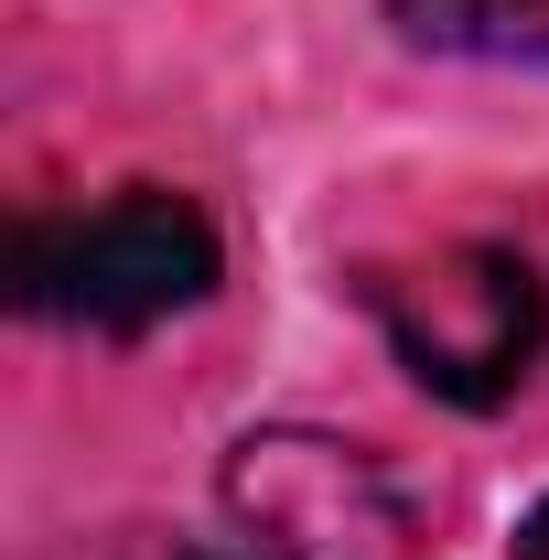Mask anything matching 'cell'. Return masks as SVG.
Segmentation results:
<instances>
[{
    "mask_svg": "<svg viewBox=\"0 0 549 560\" xmlns=\"http://www.w3.org/2000/svg\"><path fill=\"white\" fill-rule=\"evenodd\" d=\"M517 560H549V495L528 506V528H517Z\"/></svg>",
    "mask_w": 549,
    "mask_h": 560,
    "instance_id": "obj_6",
    "label": "cell"
},
{
    "mask_svg": "<svg viewBox=\"0 0 549 560\" xmlns=\"http://www.w3.org/2000/svg\"><path fill=\"white\" fill-rule=\"evenodd\" d=\"M366 302L388 324V346L431 399L453 410H495L528 388V366L549 346V291L517 248L495 237H453V248H420V259H388L366 270Z\"/></svg>",
    "mask_w": 549,
    "mask_h": 560,
    "instance_id": "obj_2",
    "label": "cell"
},
{
    "mask_svg": "<svg viewBox=\"0 0 549 560\" xmlns=\"http://www.w3.org/2000/svg\"><path fill=\"white\" fill-rule=\"evenodd\" d=\"M388 22L431 55H484V66H549V0H388Z\"/></svg>",
    "mask_w": 549,
    "mask_h": 560,
    "instance_id": "obj_4",
    "label": "cell"
},
{
    "mask_svg": "<svg viewBox=\"0 0 549 560\" xmlns=\"http://www.w3.org/2000/svg\"><path fill=\"white\" fill-rule=\"evenodd\" d=\"M151 560H280V550L237 528V539H173V550H151Z\"/></svg>",
    "mask_w": 549,
    "mask_h": 560,
    "instance_id": "obj_5",
    "label": "cell"
},
{
    "mask_svg": "<svg viewBox=\"0 0 549 560\" xmlns=\"http://www.w3.org/2000/svg\"><path fill=\"white\" fill-rule=\"evenodd\" d=\"M206 291H215V226L162 184H130L75 215H33L11 237V302L44 324L151 335L162 313H184Z\"/></svg>",
    "mask_w": 549,
    "mask_h": 560,
    "instance_id": "obj_1",
    "label": "cell"
},
{
    "mask_svg": "<svg viewBox=\"0 0 549 560\" xmlns=\"http://www.w3.org/2000/svg\"><path fill=\"white\" fill-rule=\"evenodd\" d=\"M226 506L280 560H410V495L335 431H259L226 464Z\"/></svg>",
    "mask_w": 549,
    "mask_h": 560,
    "instance_id": "obj_3",
    "label": "cell"
}]
</instances>
